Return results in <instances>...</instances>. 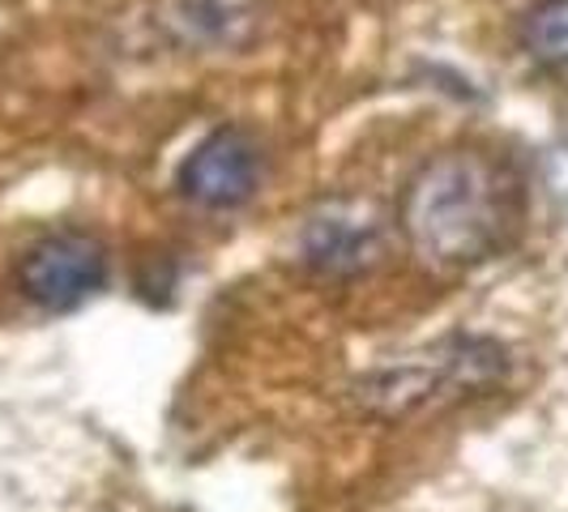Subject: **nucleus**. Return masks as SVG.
<instances>
[{"label":"nucleus","instance_id":"nucleus-1","mask_svg":"<svg viewBox=\"0 0 568 512\" xmlns=\"http://www.w3.org/2000/svg\"><path fill=\"white\" fill-rule=\"evenodd\" d=\"M521 223V188L513 171L487 150L432 154L402 188L398 227L419 265L457 274L484 265Z\"/></svg>","mask_w":568,"mask_h":512},{"label":"nucleus","instance_id":"nucleus-4","mask_svg":"<svg viewBox=\"0 0 568 512\" xmlns=\"http://www.w3.org/2000/svg\"><path fill=\"white\" fill-rule=\"evenodd\" d=\"M381 256H385V223L368 201H325L300 227V260L321 278L368 274Z\"/></svg>","mask_w":568,"mask_h":512},{"label":"nucleus","instance_id":"nucleus-6","mask_svg":"<svg viewBox=\"0 0 568 512\" xmlns=\"http://www.w3.org/2000/svg\"><path fill=\"white\" fill-rule=\"evenodd\" d=\"M171 30L201 48H240L256 34L261 0H171Z\"/></svg>","mask_w":568,"mask_h":512},{"label":"nucleus","instance_id":"nucleus-5","mask_svg":"<svg viewBox=\"0 0 568 512\" xmlns=\"http://www.w3.org/2000/svg\"><path fill=\"white\" fill-rule=\"evenodd\" d=\"M256 184H261V150L235 124L201 137L175 171L180 197L201 209H214V214L240 209L244 201H253Z\"/></svg>","mask_w":568,"mask_h":512},{"label":"nucleus","instance_id":"nucleus-3","mask_svg":"<svg viewBox=\"0 0 568 512\" xmlns=\"http://www.w3.org/2000/svg\"><path fill=\"white\" fill-rule=\"evenodd\" d=\"M108 283V248L85 231H57L39 239L22 265L18 286L43 313H73Z\"/></svg>","mask_w":568,"mask_h":512},{"label":"nucleus","instance_id":"nucleus-7","mask_svg":"<svg viewBox=\"0 0 568 512\" xmlns=\"http://www.w3.org/2000/svg\"><path fill=\"white\" fill-rule=\"evenodd\" d=\"M517 43L535 64L551 73H568V0L530 4L517 22Z\"/></svg>","mask_w":568,"mask_h":512},{"label":"nucleus","instance_id":"nucleus-2","mask_svg":"<svg viewBox=\"0 0 568 512\" xmlns=\"http://www.w3.org/2000/svg\"><path fill=\"white\" fill-rule=\"evenodd\" d=\"M505 371H509V359H505L500 341L454 334V338L436 341L419 355H406L389 368L368 371L355 385V393L372 414L402 419V414H415L432 401L484 393V389L505 380Z\"/></svg>","mask_w":568,"mask_h":512}]
</instances>
